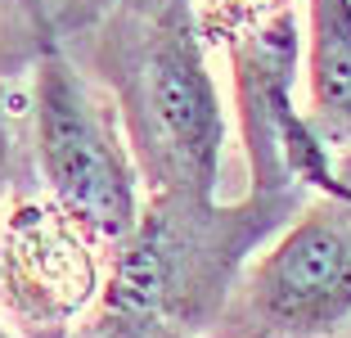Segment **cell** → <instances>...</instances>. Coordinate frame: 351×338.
Segmentation results:
<instances>
[{
	"label": "cell",
	"instance_id": "1",
	"mask_svg": "<svg viewBox=\"0 0 351 338\" xmlns=\"http://www.w3.org/2000/svg\"><path fill=\"white\" fill-rule=\"evenodd\" d=\"M145 199H217L226 113L189 0L117 14L95 45Z\"/></svg>",
	"mask_w": 351,
	"mask_h": 338
},
{
	"label": "cell",
	"instance_id": "2",
	"mask_svg": "<svg viewBox=\"0 0 351 338\" xmlns=\"http://www.w3.org/2000/svg\"><path fill=\"white\" fill-rule=\"evenodd\" d=\"M306 199H167L140 207L131 235L108 248L99 284L104 320H145L198 334L230 302L239 271Z\"/></svg>",
	"mask_w": 351,
	"mask_h": 338
},
{
	"label": "cell",
	"instance_id": "3",
	"mask_svg": "<svg viewBox=\"0 0 351 338\" xmlns=\"http://www.w3.org/2000/svg\"><path fill=\"white\" fill-rule=\"evenodd\" d=\"M32 149L50 199L82 225L99 248L131 235L145 207V185L126 149L117 109L86 82L63 45L41 27V50L32 68Z\"/></svg>",
	"mask_w": 351,
	"mask_h": 338
},
{
	"label": "cell",
	"instance_id": "4",
	"mask_svg": "<svg viewBox=\"0 0 351 338\" xmlns=\"http://www.w3.org/2000/svg\"><path fill=\"white\" fill-rule=\"evenodd\" d=\"M230 77H234L239 135L248 158L252 199H311L338 194L351 199V181L333 167V144L311 113L293 104L302 68V36L289 0L248 23L226 27Z\"/></svg>",
	"mask_w": 351,
	"mask_h": 338
},
{
	"label": "cell",
	"instance_id": "5",
	"mask_svg": "<svg viewBox=\"0 0 351 338\" xmlns=\"http://www.w3.org/2000/svg\"><path fill=\"white\" fill-rule=\"evenodd\" d=\"M243 338H329L351 320V199L311 194L239 271Z\"/></svg>",
	"mask_w": 351,
	"mask_h": 338
},
{
	"label": "cell",
	"instance_id": "6",
	"mask_svg": "<svg viewBox=\"0 0 351 338\" xmlns=\"http://www.w3.org/2000/svg\"><path fill=\"white\" fill-rule=\"evenodd\" d=\"M99 284V244L54 199H19L0 216V302L27 338H68Z\"/></svg>",
	"mask_w": 351,
	"mask_h": 338
},
{
	"label": "cell",
	"instance_id": "7",
	"mask_svg": "<svg viewBox=\"0 0 351 338\" xmlns=\"http://www.w3.org/2000/svg\"><path fill=\"white\" fill-rule=\"evenodd\" d=\"M311 117L333 149H351V0H306Z\"/></svg>",
	"mask_w": 351,
	"mask_h": 338
},
{
	"label": "cell",
	"instance_id": "8",
	"mask_svg": "<svg viewBox=\"0 0 351 338\" xmlns=\"http://www.w3.org/2000/svg\"><path fill=\"white\" fill-rule=\"evenodd\" d=\"M95 325L108 338H194V334H180V329H167V325H145V320H104V316H95Z\"/></svg>",
	"mask_w": 351,
	"mask_h": 338
},
{
	"label": "cell",
	"instance_id": "9",
	"mask_svg": "<svg viewBox=\"0 0 351 338\" xmlns=\"http://www.w3.org/2000/svg\"><path fill=\"white\" fill-rule=\"evenodd\" d=\"M0 185H5V135H0Z\"/></svg>",
	"mask_w": 351,
	"mask_h": 338
},
{
	"label": "cell",
	"instance_id": "10",
	"mask_svg": "<svg viewBox=\"0 0 351 338\" xmlns=\"http://www.w3.org/2000/svg\"><path fill=\"white\" fill-rule=\"evenodd\" d=\"M0 338H19V334H14V329L5 325V320H0Z\"/></svg>",
	"mask_w": 351,
	"mask_h": 338
}]
</instances>
